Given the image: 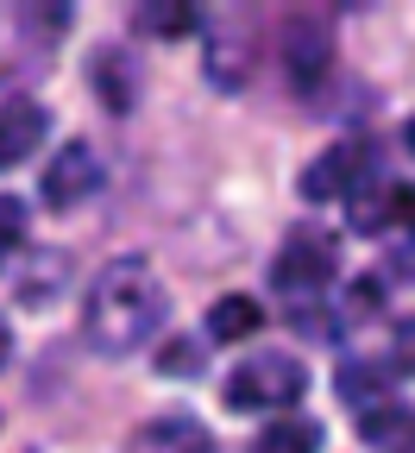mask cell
Segmentation results:
<instances>
[{
	"mask_svg": "<svg viewBox=\"0 0 415 453\" xmlns=\"http://www.w3.org/2000/svg\"><path fill=\"white\" fill-rule=\"evenodd\" d=\"M321 447V422L309 416H271V428H258L252 453H315Z\"/></svg>",
	"mask_w": 415,
	"mask_h": 453,
	"instance_id": "4fadbf2b",
	"label": "cell"
},
{
	"mask_svg": "<svg viewBox=\"0 0 415 453\" xmlns=\"http://www.w3.org/2000/svg\"><path fill=\"white\" fill-rule=\"evenodd\" d=\"M44 133H50V113L38 107V101H7L0 107V170H13V164H26L38 145H44Z\"/></svg>",
	"mask_w": 415,
	"mask_h": 453,
	"instance_id": "ba28073f",
	"label": "cell"
},
{
	"mask_svg": "<svg viewBox=\"0 0 415 453\" xmlns=\"http://www.w3.org/2000/svg\"><path fill=\"white\" fill-rule=\"evenodd\" d=\"M277 70L289 82V95H321L334 82V26L327 13H289L277 26Z\"/></svg>",
	"mask_w": 415,
	"mask_h": 453,
	"instance_id": "3957f363",
	"label": "cell"
},
{
	"mask_svg": "<svg viewBox=\"0 0 415 453\" xmlns=\"http://www.w3.org/2000/svg\"><path fill=\"white\" fill-rule=\"evenodd\" d=\"M101 189V157L88 151V145H64L50 157V170H44V208H57V214H70L76 202H88Z\"/></svg>",
	"mask_w": 415,
	"mask_h": 453,
	"instance_id": "8992f818",
	"label": "cell"
},
{
	"mask_svg": "<svg viewBox=\"0 0 415 453\" xmlns=\"http://www.w3.org/2000/svg\"><path fill=\"white\" fill-rule=\"evenodd\" d=\"M19 19H26V26H32L38 38H57V32H64V26L76 19V13H70V7H26Z\"/></svg>",
	"mask_w": 415,
	"mask_h": 453,
	"instance_id": "ffe728a7",
	"label": "cell"
},
{
	"mask_svg": "<svg viewBox=\"0 0 415 453\" xmlns=\"http://www.w3.org/2000/svg\"><path fill=\"white\" fill-rule=\"evenodd\" d=\"M334 271H340L334 234L296 226V234L283 240V252H277V265H271V283H277V296H283L289 309H315V296H327Z\"/></svg>",
	"mask_w": 415,
	"mask_h": 453,
	"instance_id": "277c9868",
	"label": "cell"
},
{
	"mask_svg": "<svg viewBox=\"0 0 415 453\" xmlns=\"http://www.w3.org/2000/svg\"><path fill=\"white\" fill-rule=\"evenodd\" d=\"M265 327V309L252 303V296H220L214 309H208V334L214 340H246V334H258Z\"/></svg>",
	"mask_w": 415,
	"mask_h": 453,
	"instance_id": "5bb4252c",
	"label": "cell"
},
{
	"mask_svg": "<svg viewBox=\"0 0 415 453\" xmlns=\"http://www.w3.org/2000/svg\"><path fill=\"white\" fill-rule=\"evenodd\" d=\"M64 271H70V258H64V252H38V258H32V271L19 277V303H32V309H38V303H50L57 290H64Z\"/></svg>",
	"mask_w": 415,
	"mask_h": 453,
	"instance_id": "2e32d148",
	"label": "cell"
},
{
	"mask_svg": "<svg viewBox=\"0 0 415 453\" xmlns=\"http://www.w3.org/2000/svg\"><path fill=\"white\" fill-rule=\"evenodd\" d=\"M164 315H170L164 277L145 258H113V265H101V277L82 296V340L107 359H127L164 327Z\"/></svg>",
	"mask_w": 415,
	"mask_h": 453,
	"instance_id": "6da1fadb",
	"label": "cell"
},
{
	"mask_svg": "<svg viewBox=\"0 0 415 453\" xmlns=\"http://www.w3.org/2000/svg\"><path fill=\"white\" fill-rule=\"evenodd\" d=\"M303 390H309V372H303L296 353H252L220 384L227 410H246V416H277L289 403H303Z\"/></svg>",
	"mask_w": 415,
	"mask_h": 453,
	"instance_id": "7a4b0ae2",
	"label": "cell"
},
{
	"mask_svg": "<svg viewBox=\"0 0 415 453\" xmlns=\"http://www.w3.org/2000/svg\"><path fill=\"white\" fill-rule=\"evenodd\" d=\"M390 365H396V372H415V321L396 327V353H390Z\"/></svg>",
	"mask_w": 415,
	"mask_h": 453,
	"instance_id": "44dd1931",
	"label": "cell"
},
{
	"mask_svg": "<svg viewBox=\"0 0 415 453\" xmlns=\"http://www.w3.org/2000/svg\"><path fill=\"white\" fill-rule=\"evenodd\" d=\"M158 372L164 378H196L202 372V340H183V334L164 340V347H158Z\"/></svg>",
	"mask_w": 415,
	"mask_h": 453,
	"instance_id": "ac0fdd59",
	"label": "cell"
},
{
	"mask_svg": "<svg viewBox=\"0 0 415 453\" xmlns=\"http://www.w3.org/2000/svg\"><path fill=\"white\" fill-rule=\"evenodd\" d=\"M372 315H384V283H378V271H365V277L346 283V321H372Z\"/></svg>",
	"mask_w": 415,
	"mask_h": 453,
	"instance_id": "e0dca14e",
	"label": "cell"
},
{
	"mask_svg": "<svg viewBox=\"0 0 415 453\" xmlns=\"http://www.w3.org/2000/svg\"><path fill=\"white\" fill-rule=\"evenodd\" d=\"M133 26L151 32V38H189L202 26L196 7H170V0H145V7H133Z\"/></svg>",
	"mask_w": 415,
	"mask_h": 453,
	"instance_id": "9a60e30c",
	"label": "cell"
},
{
	"mask_svg": "<svg viewBox=\"0 0 415 453\" xmlns=\"http://www.w3.org/2000/svg\"><path fill=\"white\" fill-rule=\"evenodd\" d=\"M26 246V202L19 196H0V271H7V258Z\"/></svg>",
	"mask_w": 415,
	"mask_h": 453,
	"instance_id": "d6986e66",
	"label": "cell"
},
{
	"mask_svg": "<svg viewBox=\"0 0 415 453\" xmlns=\"http://www.w3.org/2000/svg\"><path fill=\"white\" fill-rule=\"evenodd\" d=\"M372 177V145L365 139H340V145H327L309 170H303V202H334V196H352Z\"/></svg>",
	"mask_w": 415,
	"mask_h": 453,
	"instance_id": "5b68a950",
	"label": "cell"
},
{
	"mask_svg": "<svg viewBox=\"0 0 415 453\" xmlns=\"http://www.w3.org/2000/svg\"><path fill=\"white\" fill-rule=\"evenodd\" d=\"M0 365H7V321H0Z\"/></svg>",
	"mask_w": 415,
	"mask_h": 453,
	"instance_id": "d4e9b609",
	"label": "cell"
},
{
	"mask_svg": "<svg viewBox=\"0 0 415 453\" xmlns=\"http://www.w3.org/2000/svg\"><path fill=\"white\" fill-rule=\"evenodd\" d=\"M127 453H214V434L196 416H151L133 428Z\"/></svg>",
	"mask_w": 415,
	"mask_h": 453,
	"instance_id": "52a82bcc",
	"label": "cell"
},
{
	"mask_svg": "<svg viewBox=\"0 0 415 453\" xmlns=\"http://www.w3.org/2000/svg\"><path fill=\"white\" fill-rule=\"evenodd\" d=\"M246 76H252V26H220L208 38V82L246 88Z\"/></svg>",
	"mask_w": 415,
	"mask_h": 453,
	"instance_id": "9c48e42d",
	"label": "cell"
},
{
	"mask_svg": "<svg viewBox=\"0 0 415 453\" xmlns=\"http://www.w3.org/2000/svg\"><path fill=\"white\" fill-rule=\"evenodd\" d=\"M396 271H403V277H409V283H415V246H409V252H403V258H396Z\"/></svg>",
	"mask_w": 415,
	"mask_h": 453,
	"instance_id": "603a6c76",
	"label": "cell"
},
{
	"mask_svg": "<svg viewBox=\"0 0 415 453\" xmlns=\"http://www.w3.org/2000/svg\"><path fill=\"white\" fill-rule=\"evenodd\" d=\"M409 453H415V447H409Z\"/></svg>",
	"mask_w": 415,
	"mask_h": 453,
	"instance_id": "484cf974",
	"label": "cell"
},
{
	"mask_svg": "<svg viewBox=\"0 0 415 453\" xmlns=\"http://www.w3.org/2000/svg\"><path fill=\"white\" fill-rule=\"evenodd\" d=\"M403 145H409V157H415V120H409V127H403Z\"/></svg>",
	"mask_w": 415,
	"mask_h": 453,
	"instance_id": "cb8c5ba5",
	"label": "cell"
},
{
	"mask_svg": "<svg viewBox=\"0 0 415 453\" xmlns=\"http://www.w3.org/2000/svg\"><path fill=\"white\" fill-rule=\"evenodd\" d=\"M396 226L415 234V183H396Z\"/></svg>",
	"mask_w": 415,
	"mask_h": 453,
	"instance_id": "7402d4cb",
	"label": "cell"
},
{
	"mask_svg": "<svg viewBox=\"0 0 415 453\" xmlns=\"http://www.w3.org/2000/svg\"><path fill=\"white\" fill-rule=\"evenodd\" d=\"M95 95H101V107L107 113H127L133 101H139V82H133V64H127V57L120 50H95Z\"/></svg>",
	"mask_w": 415,
	"mask_h": 453,
	"instance_id": "7c38bea8",
	"label": "cell"
},
{
	"mask_svg": "<svg viewBox=\"0 0 415 453\" xmlns=\"http://www.w3.org/2000/svg\"><path fill=\"white\" fill-rule=\"evenodd\" d=\"M359 441L378 453H409L415 447V410L409 403H372L359 416Z\"/></svg>",
	"mask_w": 415,
	"mask_h": 453,
	"instance_id": "30bf717a",
	"label": "cell"
},
{
	"mask_svg": "<svg viewBox=\"0 0 415 453\" xmlns=\"http://www.w3.org/2000/svg\"><path fill=\"white\" fill-rule=\"evenodd\" d=\"M346 202H352V234H390V226H396V183L378 177V170Z\"/></svg>",
	"mask_w": 415,
	"mask_h": 453,
	"instance_id": "8fae6325",
	"label": "cell"
}]
</instances>
